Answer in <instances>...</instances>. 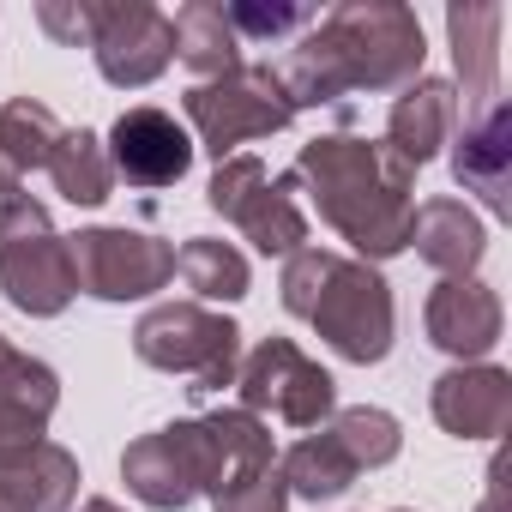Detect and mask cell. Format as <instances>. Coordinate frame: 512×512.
<instances>
[{
  "mask_svg": "<svg viewBox=\"0 0 512 512\" xmlns=\"http://www.w3.org/2000/svg\"><path fill=\"white\" fill-rule=\"evenodd\" d=\"M49 175H55V193L73 199V205H103L115 193V169H109V151L91 127H73L61 133V145L49 151Z\"/></svg>",
  "mask_w": 512,
  "mask_h": 512,
  "instance_id": "25",
  "label": "cell"
},
{
  "mask_svg": "<svg viewBox=\"0 0 512 512\" xmlns=\"http://www.w3.org/2000/svg\"><path fill=\"white\" fill-rule=\"evenodd\" d=\"M181 109H187L199 145L217 163H229L235 145L272 139V133H284L296 121V109H290V97H284V85H278L272 67H235L223 79H205V85H193L181 97Z\"/></svg>",
  "mask_w": 512,
  "mask_h": 512,
  "instance_id": "7",
  "label": "cell"
},
{
  "mask_svg": "<svg viewBox=\"0 0 512 512\" xmlns=\"http://www.w3.org/2000/svg\"><path fill=\"white\" fill-rule=\"evenodd\" d=\"M452 175L458 187H470L494 217L512 211V109L506 97L482 115H458L452 133Z\"/></svg>",
  "mask_w": 512,
  "mask_h": 512,
  "instance_id": "15",
  "label": "cell"
},
{
  "mask_svg": "<svg viewBox=\"0 0 512 512\" xmlns=\"http://www.w3.org/2000/svg\"><path fill=\"white\" fill-rule=\"evenodd\" d=\"M169 25H175V55H181V67L199 73V85L241 67V37H235V25H229V7H223V0H187Z\"/></svg>",
  "mask_w": 512,
  "mask_h": 512,
  "instance_id": "22",
  "label": "cell"
},
{
  "mask_svg": "<svg viewBox=\"0 0 512 512\" xmlns=\"http://www.w3.org/2000/svg\"><path fill=\"white\" fill-rule=\"evenodd\" d=\"M0 290L31 320H55L79 296L67 235H55L49 211L25 187L0 193Z\"/></svg>",
  "mask_w": 512,
  "mask_h": 512,
  "instance_id": "4",
  "label": "cell"
},
{
  "mask_svg": "<svg viewBox=\"0 0 512 512\" xmlns=\"http://www.w3.org/2000/svg\"><path fill=\"white\" fill-rule=\"evenodd\" d=\"M175 272L187 278V290L199 296V308L205 302H241L247 296V260H241L229 241H217V235H193L175 253Z\"/></svg>",
  "mask_w": 512,
  "mask_h": 512,
  "instance_id": "26",
  "label": "cell"
},
{
  "mask_svg": "<svg viewBox=\"0 0 512 512\" xmlns=\"http://www.w3.org/2000/svg\"><path fill=\"white\" fill-rule=\"evenodd\" d=\"M434 422L458 440H500L512 422V374L494 362H458L428 392Z\"/></svg>",
  "mask_w": 512,
  "mask_h": 512,
  "instance_id": "14",
  "label": "cell"
},
{
  "mask_svg": "<svg viewBox=\"0 0 512 512\" xmlns=\"http://www.w3.org/2000/svg\"><path fill=\"white\" fill-rule=\"evenodd\" d=\"M163 434H169V446H175V458L187 470L193 500L205 494L211 506L278 470L272 428L260 416H247V410H211V416H193V422H169Z\"/></svg>",
  "mask_w": 512,
  "mask_h": 512,
  "instance_id": "6",
  "label": "cell"
},
{
  "mask_svg": "<svg viewBox=\"0 0 512 512\" xmlns=\"http://www.w3.org/2000/svg\"><path fill=\"white\" fill-rule=\"evenodd\" d=\"M278 476H284V488L296 494V500H338L344 488H356V464L338 452V440L320 428V434H308V440H296L284 458H278Z\"/></svg>",
  "mask_w": 512,
  "mask_h": 512,
  "instance_id": "24",
  "label": "cell"
},
{
  "mask_svg": "<svg viewBox=\"0 0 512 512\" xmlns=\"http://www.w3.org/2000/svg\"><path fill=\"white\" fill-rule=\"evenodd\" d=\"M296 187L314 193L320 217L368 260H392L410 247V211H416V169L404 157H392L380 139H356V133H326L308 139L296 169Z\"/></svg>",
  "mask_w": 512,
  "mask_h": 512,
  "instance_id": "2",
  "label": "cell"
},
{
  "mask_svg": "<svg viewBox=\"0 0 512 512\" xmlns=\"http://www.w3.org/2000/svg\"><path fill=\"white\" fill-rule=\"evenodd\" d=\"M121 476H127V488H133L151 512H181V506H193L187 470H181V458H175V446H169L163 428L145 434V440H133V446L121 452Z\"/></svg>",
  "mask_w": 512,
  "mask_h": 512,
  "instance_id": "23",
  "label": "cell"
},
{
  "mask_svg": "<svg viewBox=\"0 0 512 512\" xmlns=\"http://www.w3.org/2000/svg\"><path fill=\"white\" fill-rule=\"evenodd\" d=\"M398 512H410V506H398Z\"/></svg>",
  "mask_w": 512,
  "mask_h": 512,
  "instance_id": "33",
  "label": "cell"
},
{
  "mask_svg": "<svg viewBox=\"0 0 512 512\" xmlns=\"http://www.w3.org/2000/svg\"><path fill=\"white\" fill-rule=\"evenodd\" d=\"M73 284L97 302H145L175 278V247L145 229H79L67 235Z\"/></svg>",
  "mask_w": 512,
  "mask_h": 512,
  "instance_id": "10",
  "label": "cell"
},
{
  "mask_svg": "<svg viewBox=\"0 0 512 512\" xmlns=\"http://www.w3.org/2000/svg\"><path fill=\"white\" fill-rule=\"evenodd\" d=\"M422 19L398 0H344L326 19H314L290 61L272 67L290 109L344 103L350 91H404L422 79Z\"/></svg>",
  "mask_w": 512,
  "mask_h": 512,
  "instance_id": "1",
  "label": "cell"
},
{
  "mask_svg": "<svg viewBox=\"0 0 512 512\" xmlns=\"http://www.w3.org/2000/svg\"><path fill=\"white\" fill-rule=\"evenodd\" d=\"M61 404V380L49 362L0 338V440H37Z\"/></svg>",
  "mask_w": 512,
  "mask_h": 512,
  "instance_id": "20",
  "label": "cell"
},
{
  "mask_svg": "<svg viewBox=\"0 0 512 512\" xmlns=\"http://www.w3.org/2000/svg\"><path fill=\"white\" fill-rule=\"evenodd\" d=\"M79 500V458L37 440H0V512H67Z\"/></svg>",
  "mask_w": 512,
  "mask_h": 512,
  "instance_id": "13",
  "label": "cell"
},
{
  "mask_svg": "<svg viewBox=\"0 0 512 512\" xmlns=\"http://www.w3.org/2000/svg\"><path fill=\"white\" fill-rule=\"evenodd\" d=\"M79 512H121V506H115V500H103V494H97V500H85V506H79Z\"/></svg>",
  "mask_w": 512,
  "mask_h": 512,
  "instance_id": "32",
  "label": "cell"
},
{
  "mask_svg": "<svg viewBox=\"0 0 512 512\" xmlns=\"http://www.w3.org/2000/svg\"><path fill=\"white\" fill-rule=\"evenodd\" d=\"M452 133H458V85L410 79L386 115V151L404 157L410 169H422L440 145H452Z\"/></svg>",
  "mask_w": 512,
  "mask_h": 512,
  "instance_id": "18",
  "label": "cell"
},
{
  "mask_svg": "<svg viewBox=\"0 0 512 512\" xmlns=\"http://www.w3.org/2000/svg\"><path fill=\"white\" fill-rule=\"evenodd\" d=\"M91 55L109 85L139 91L175 61V25L145 0H91Z\"/></svg>",
  "mask_w": 512,
  "mask_h": 512,
  "instance_id": "11",
  "label": "cell"
},
{
  "mask_svg": "<svg viewBox=\"0 0 512 512\" xmlns=\"http://www.w3.org/2000/svg\"><path fill=\"white\" fill-rule=\"evenodd\" d=\"M284 308L296 320H308L344 362H386L392 338H398V308H392V284L344 253L326 247H302L284 266Z\"/></svg>",
  "mask_w": 512,
  "mask_h": 512,
  "instance_id": "3",
  "label": "cell"
},
{
  "mask_svg": "<svg viewBox=\"0 0 512 512\" xmlns=\"http://www.w3.org/2000/svg\"><path fill=\"white\" fill-rule=\"evenodd\" d=\"M296 193V181L290 175H266V163L260 157H229V163H217V175H211V187H205V199H211V211L217 217H229L253 247L266 253H302V241H308V217H302V205L290 199Z\"/></svg>",
  "mask_w": 512,
  "mask_h": 512,
  "instance_id": "9",
  "label": "cell"
},
{
  "mask_svg": "<svg viewBox=\"0 0 512 512\" xmlns=\"http://www.w3.org/2000/svg\"><path fill=\"white\" fill-rule=\"evenodd\" d=\"M326 434L338 440V452H344L356 470H380V464H392V458H398V446H404L398 416H392V410H374V404L338 410Z\"/></svg>",
  "mask_w": 512,
  "mask_h": 512,
  "instance_id": "27",
  "label": "cell"
},
{
  "mask_svg": "<svg viewBox=\"0 0 512 512\" xmlns=\"http://www.w3.org/2000/svg\"><path fill=\"white\" fill-rule=\"evenodd\" d=\"M476 512H506V482H500V464L488 470V494H482V506Z\"/></svg>",
  "mask_w": 512,
  "mask_h": 512,
  "instance_id": "31",
  "label": "cell"
},
{
  "mask_svg": "<svg viewBox=\"0 0 512 512\" xmlns=\"http://www.w3.org/2000/svg\"><path fill=\"white\" fill-rule=\"evenodd\" d=\"M235 392H241V410L247 416H278L290 428H320L332 410H338V380L302 356L290 338H266L253 344L247 362L235 368Z\"/></svg>",
  "mask_w": 512,
  "mask_h": 512,
  "instance_id": "8",
  "label": "cell"
},
{
  "mask_svg": "<svg viewBox=\"0 0 512 512\" xmlns=\"http://www.w3.org/2000/svg\"><path fill=\"white\" fill-rule=\"evenodd\" d=\"M109 169H115V181H127V187H175L181 175H187V163H193V139H187V127L169 115V109H151V103H139V109H127L115 127H109Z\"/></svg>",
  "mask_w": 512,
  "mask_h": 512,
  "instance_id": "12",
  "label": "cell"
},
{
  "mask_svg": "<svg viewBox=\"0 0 512 512\" xmlns=\"http://www.w3.org/2000/svg\"><path fill=\"white\" fill-rule=\"evenodd\" d=\"M284 500H290V488H284V476L272 470V476H260V482H247L241 494L217 500V512H284Z\"/></svg>",
  "mask_w": 512,
  "mask_h": 512,
  "instance_id": "30",
  "label": "cell"
},
{
  "mask_svg": "<svg viewBox=\"0 0 512 512\" xmlns=\"http://www.w3.org/2000/svg\"><path fill=\"white\" fill-rule=\"evenodd\" d=\"M37 25L67 49H91V0H43Z\"/></svg>",
  "mask_w": 512,
  "mask_h": 512,
  "instance_id": "29",
  "label": "cell"
},
{
  "mask_svg": "<svg viewBox=\"0 0 512 512\" xmlns=\"http://www.w3.org/2000/svg\"><path fill=\"white\" fill-rule=\"evenodd\" d=\"M133 356L145 368L193 380L187 392H223V386H235V368H241V332H235V320H223L199 302H157L133 326Z\"/></svg>",
  "mask_w": 512,
  "mask_h": 512,
  "instance_id": "5",
  "label": "cell"
},
{
  "mask_svg": "<svg viewBox=\"0 0 512 512\" xmlns=\"http://www.w3.org/2000/svg\"><path fill=\"white\" fill-rule=\"evenodd\" d=\"M422 320H428V344L458 356V362H482L500 344V326H506L500 296L482 278H440Z\"/></svg>",
  "mask_w": 512,
  "mask_h": 512,
  "instance_id": "16",
  "label": "cell"
},
{
  "mask_svg": "<svg viewBox=\"0 0 512 512\" xmlns=\"http://www.w3.org/2000/svg\"><path fill=\"white\" fill-rule=\"evenodd\" d=\"M500 31H506V7H452L446 13V37H452V61L464 79L458 115H482L500 103Z\"/></svg>",
  "mask_w": 512,
  "mask_h": 512,
  "instance_id": "17",
  "label": "cell"
},
{
  "mask_svg": "<svg viewBox=\"0 0 512 512\" xmlns=\"http://www.w3.org/2000/svg\"><path fill=\"white\" fill-rule=\"evenodd\" d=\"M314 19L320 13H308V7H253V0H235V7H229V25H235L241 49L266 43V37H302Z\"/></svg>",
  "mask_w": 512,
  "mask_h": 512,
  "instance_id": "28",
  "label": "cell"
},
{
  "mask_svg": "<svg viewBox=\"0 0 512 512\" xmlns=\"http://www.w3.org/2000/svg\"><path fill=\"white\" fill-rule=\"evenodd\" d=\"M410 247L446 278H476L488 235H482V223L464 199H428V205L410 211Z\"/></svg>",
  "mask_w": 512,
  "mask_h": 512,
  "instance_id": "19",
  "label": "cell"
},
{
  "mask_svg": "<svg viewBox=\"0 0 512 512\" xmlns=\"http://www.w3.org/2000/svg\"><path fill=\"white\" fill-rule=\"evenodd\" d=\"M61 121L49 103L37 97H13V103H0V193L19 187L31 169H49V151L61 145Z\"/></svg>",
  "mask_w": 512,
  "mask_h": 512,
  "instance_id": "21",
  "label": "cell"
}]
</instances>
